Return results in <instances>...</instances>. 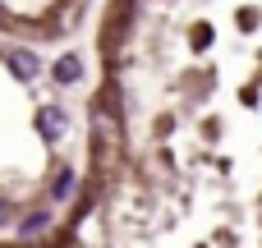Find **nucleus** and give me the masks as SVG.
Instances as JSON below:
<instances>
[{"instance_id": "obj_3", "label": "nucleus", "mask_w": 262, "mask_h": 248, "mask_svg": "<svg viewBox=\"0 0 262 248\" xmlns=\"http://www.w3.org/2000/svg\"><path fill=\"white\" fill-rule=\"evenodd\" d=\"M46 226H51V216H46V212H32V216L18 226V235H23V239H41V235H46Z\"/></svg>"}, {"instance_id": "obj_2", "label": "nucleus", "mask_w": 262, "mask_h": 248, "mask_svg": "<svg viewBox=\"0 0 262 248\" xmlns=\"http://www.w3.org/2000/svg\"><path fill=\"white\" fill-rule=\"evenodd\" d=\"M78 78H83L78 55H60V60H55V83H78Z\"/></svg>"}, {"instance_id": "obj_1", "label": "nucleus", "mask_w": 262, "mask_h": 248, "mask_svg": "<svg viewBox=\"0 0 262 248\" xmlns=\"http://www.w3.org/2000/svg\"><path fill=\"white\" fill-rule=\"evenodd\" d=\"M5 60H9V69H14L18 78H37V74H41V60H37V55H28V51H9Z\"/></svg>"}, {"instance_id": "obj_4", "label": "nucleus", "mask_w": 262, "mask_h": 248, "mask_svg": "<svg viewBox=\"0 0 262 248\" xmlns=\"http://www.w3.org/2000/svg\"><path fill=\"white\" fill-rule=\"evenodd\" d=\"M37 124H41V133H46V138H60V133H64V115H60V110H41V120H37Z\"/></svg>"}, {"instance_id": "obj_5", "label": "nucleus", "mask_w": 262, "mask_h": 248, "mask_svg": "<svg viewBox=\"0 0 262 248\" xmlns=\"http://www.w3.org/2000/svg\"><path fill=\"white\" fill-rule=\"evenodd\" d=\"M51 193H55V198H69V193H74V170H60V175H55V189H51Z\"/></svg>"}, {"instance_id": "obj_6", "label": "nucleus", "mask_w": 262, "mask_h": 248, "mask_svg": "<svg viewBox=\"0 0 262 248\" xmlns=\"http://www.w3.org/2000/svg\"><path fill=\"white\" fill-rule=\"evenodd\" d=\"M5 226H9V207L0 202V230H5Z\"/></svg>"}]
</instances>
